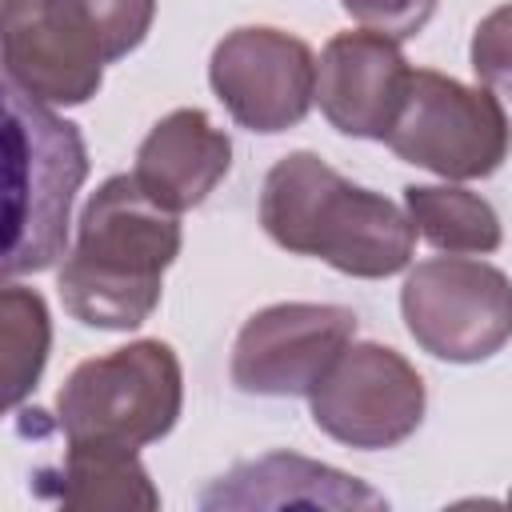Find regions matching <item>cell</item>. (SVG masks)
Instances as JSON below:
<instances>
[{"mask_svg":"<svg viewBox=\"0 0 512 512\" xmlns=\"http://www.w3.org/2000/svg\"><path fill=\"white\" fill-rule=\"evenodd\" d=\"M200 508H384V496L356 476L296 452H268L216 476Z\"/></svg>","mask_w":512,"mask_h":512,"instance_id":"4fadbf2b","label":"cell"},{"mask_svg":"<svg viewBox=\"0 0 512 512\" xmlns=\"http://www.w3.org/2000/svg\"><path fill=\"white\" fill-rule=\"evenodd\" d=\"M352 340L356 312L344 304H268L232 344V384L252 396H308Z\"/></svg>","mask_w":512,"mask_h":512,"instance_id":"30bf717a","label":"cell"},{"mask_svg":"<svg viewBox=\"0 0 512 512\" xmlns=\"http://www.w3.org/2000/svg\"><path fill=\"white\" fill-rule=\"evenodd\" d=\"M184 408V372L164 340H132L72 368L56 392L64 440H108L144 448L164 440Z\"/></svg>","mask_w":512,"mask_h":512,"instance_id":"277c9868","label":"cell"},{"mask_svg":"<svg viewBox=\"0 0 512 512\" xmlns=\"http://www.w3.org/2000/svg\"><path fill=\"white\" fill-rule=\"evenodd\" d=\"M80 4L88 8L92 24L104 36L108 64L128 56L132 48H140L152 28V16H156V0H80Z\"/></svg>","mask_w":512,"mask_h":512,"instance_id":"ac0fdd59","label":"cell"},{"mask_svg":"<svg viewBox=\"0 0 512 512\" xmlns=\"http://www.w3.org/2000/svg\"><path fill=\"white\" fill-rule=\"evenodd\" d=\"M472 72L484 88L512 100V4L492 8L472 32Z\"/></svg>","mask_w":512,"mask_h":512,"instance_id":"e0dca14e","label":"cell"},{"mask_svg":"<svg viewBox=\"0 0 512 512\" xmlns=\"http://www.w3.org/2000/svg\"><path fill=\"white\" fill-rule=\"evenodd\" d=\"M408 60L396 40L356 28L336 32L316 60V104L324 120L360 140H384L408 92Z\"/></svg>","mask_w":512,"mask_h":512,"instance_id":"8fae6325","label":"cell"},{"mask_svg":"<svg viewBox=\"0 0 512 512\" xmlns=\"http://www.w3.org/2000/svg\"><path fill=\"white\" fill-rule=\"evenodd\" d=\"M52 348L48 304L36 288L4 284L0 292V352H4V404L20 408V400L40 384Z\"/></svg>","mask_w":512,"mask_h":512,"instance_id":"2e32d148","label":"cell"},{"mask_svg":"<svg viewBox=\"0 0 512 512\" xmlns=\"http://www.w3.org/2000/svg\"><path fill=\"white\" fill-rule=\"evenodd\" d=\"M0 52L8 88L36 104H88L104 84V36L80 0H4Z\"/></svg>","mask_w":512,"mask_h":512,"instance_id":"ba28073f","label":"cell"},{"mask_svg":"<svg viewBox=\"0 0 512 512\" xmlns=\"http://www.w3.org/2000/svg\"><path fill=\"white\" fill-rule=\"evenodd\" d=\"M428 408L420 372L388 344L352 340L308 392L312 424L336 444L376 452L404 444Z\"/></svg>","mask_w":512,"mask_h":512,"instance_id":"52a82bcc","label":"cell"},{"mask_svg":"<svg viewBox=\"0 0 512 512\" xmlns=\"http://www.w3.org/2000/svg\"><path fill=\"white\" fill-rule=\"evenodd\" d=\"M440 0H340V8L368 32H380L388 40H412L424 32Z\"/></svg>","mask_w":512,"mask_h":512,"instance_id":"d6986e66","label":"cell"},{"mask_svg":"<svg viewBox=\"0 0 512 512\" xmlns=\"http://www.w3.org/2000/svg\"><path fill=\"white\" fill-rule=\"evenodd\" d=\"M508 500H512V496H508Z\"/></svg>","mask_w":512,"mask_h":512,"instance_id":"ffe728a7","label":"cell"},{"mask_svg":"<svg viewBox=\"0 0 512 512\" xmlns=\"http://www.w3.org/2000/svg\"><path fill=\"white\" fill-rule=\"evenodd\" d=\"M208 84L228 116L248 132H288L316 104V56L280 28H232L208 60Z\"/></svg>","mask_w":512,"mask_h":512,"instance_id":"9c48e42d","label":"cell"},{"mask_svg":"<svg viewBox=\"0 0 512 512\" xmlns=\"http://www.w3.org/2000/svg\"><path fill=\"white\" fill-rule=\"evenodd\" d=\"M404 208L416 224V236L452 256H484L504 240L496 208L456 184H408Z\"/></svg>","mask_w":512,"mask_h":512,"instance_id":"9a60e30c","label":"cell"},{"mask_svg":"<svg viewBox=\"0 0 512 512\" xmlns=\"http://www.w3.org/2000/svg\"><path fill=\"white\" fill-rule=\"evenodd\" d=\"M76 224V244L56 272L64 312L104 332L140 328L160 304L168 264L180 256L176 212L160 208L128 172L108 176Z\"/></svg>","mask_w":512,"mask_h":512,"instance_id":"6da1fadb","label":"cell"},{"mask_svg":"<svg viewBox=\"0 0 512 512\" xmlns=\"http://www.w3.org/2000/svg\"><path fill=\"white\" fill-rule=\"evenodd\" d=\"M384 144L400 160L444 180H484L508 160L512 124L492 88H472L456 76L412 68Z\"/></svg>","mask_w":512,"mask_h":512,"instance_id":"5b68a950","label":"cell"},{"mask_svg":"<svg viewBox=\"0 0 512 512\" xmlns=\"http://www.w3.org/2000/svg\"><path fill=\"white\" fill-rule=\"evenodd\" d=\"M4 276L44 272L64 256L72 200L88 176V148L72 120L4 88Z\"/></svg>","mask_w":512,"mask_h":512,"instance_id":"3957f363","label":"cell"},{"mask_svg":"<svg viewBox=\"0 0 512 512\" xmlns=\"http://www.w3.org/2000/svg\"><path fill=\"white\" fill-rule=\"evenodd\" d=\"M36 488L52 496L60 508L76 512H152L160 508V492L140 464L136 448L108 440H68L64 460L56 468L36 472Z\"/></svg>","mask_w":512,"mask_h":512,"instance_id":"5bb4252c","label":"cell"},{"mask_svg":"<svg viewBox=\"0 0 512 512\" xmlns=\"http://www.w3.org/2000/svg\"><path fill=\"white\" fill-rule=\"evenodd\" d=\"M232 168V140L200 108H176L152 124L136 148V184L168 212H188Z\"/></svg>","mask_w":512,"mask_h":512,"instance_id":"7c38bea8","label":"cell"},{"mask_svg":"<svg viewBox=\"0 0 512 512\" xmlns=\"http://www.w3.org/2000/svg\"><path fill=\"white\" fill-rule=\"evenodd\" d=\"M400 316L428 356L480 364L512 340V280L488 260L432 256L404 276Z\"/></svg>","mask_w":512,"mask_h":512,"instance_id":"8992f818","label":"cell"},{"mask_svg":"<svg viewBox=\"0 0 512 512\" xmlns=\"http://www.w3.org/2000/svg\"><path fill=\"white\" fill-rule=\"evenodd\" d=\"M260 224L284 252L316 256L360 280L404 272L416 248L408 208L344 180L316 152H288L268 168Z\"/></svg>","mask_w":512,"mask_h":512,"instance_id":"7a4b0ae2","label":"cell"}]
</instances>
